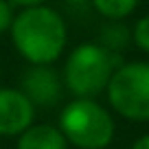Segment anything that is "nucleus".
I'll list each match as a JSON object with an SVG mask.
<instances>
[{
  "label": "nucleus",
  "mask_w": 149,
  "mask_h": 149,
  "mask_svg": "<svg viewBox=\"0 0 149 149\" xmlns=\"http://www.w3.org/2000/svg\"><path fill=\"white\" fill-rule=\"evenodd\" d=\"M9 31L15 51L31 66H53L68 44L64 18L46 5L22 9Z\"/></svg>",
  "instance_id": "obj_1"
},
{
  "label": "nucleus",
  "mask_w": 149,
  "mask_h": 149,
  "mask_svg": "<svg viewBox=\"0 0 149 149\" xmlns=\"http://www.w3.org/2000/svg\"><path fill=\"white\" fill-rule=\"evenodd\" d=\"M121 55H114L99 42H86L70 51L61 68L64 88L74 99H97L105 92L114 70L121 66Z\"/></svg>",
  "instance_id": "obj_2"
},
{
  "label": "nucleus",
  "mask_w": 149,
  "mask_h": 149,
  "mask_svg": "<svg viewBox=\"0 0 149 149\" xmlns=\"http://www.w3.org/2000/svg\"><path fill=\"white\" fill-rule=\"evenodd\" d=\"M68 145L77 149H105L114 140L116 125L107 107L97 99H72L66 103L57 123Z\"/></svg>",
  "instance_id": "obj_3"
},
{
  "label": "nucleus",
  "mask_w": 149,
  "mask_h": 149,
  "mask_svg": "<svg viewBox=\"0 0 149 149\" xmlns=\"http://www.w3.org/2000/svg\"><path fill=\"white\" fill-rule=\"evenodd\" d=\"M110 107L134 123L149 121V61H123L105 90Z\"/></svg>",
  "instance_id": "obj_4"
},
{
  "label": "nucleus",
  "mask_w": 149,
  "mask_h": 149,
  "mask_svg": "<svg viewBox=\"0 0 149 149\" xmlns=\"http://www.w3.org/2000/svg\"><path fill=\"white\" fill-rule=\"evenodd\" d=\"M20 90L33 107H55L64 97V81L53 66H31L22 74Z\"/></svg>",
  "instance_id": "obj_5"
},
{
  "label": "nucleus",
  "mask_w": 149,
  "mask_h": 149,
  "mask_svg": "<svg viewBox=\"0 0 149 149\" xmlns=\"http://www.w3.org/2000/svg\"><path fill=\"white\" fill-rule=\"evenodd\" d=\"M35 121V107L20 88H0V136L18 138Z\"/></svg>",
  "instance_id": "obj_6"
},
{
  "label": "nucleus",
  "mask_w": 149,
  "mask_h": 149,
  "mask_svg": "<svg viewBox=\"0 0 149 149\" xmlns=\"http://www.w3.org/2000/svg\"><path fill=\"white\" fill-rule=\"evenodd\" d=\"M15 149H68V140L57 125L33 123L24 134L18 136Z\"/></svg>",
  "instance_id": "obj_7"
},
{
  "label": "nucleus",
  "mask_w": 149,
  "mask_h": 149,
  "mask_svg": "<svg viewBox=\"0 0 149 149\" xmlns=\"http://www.w3.org/2000/svg\"><path fill=\"white\" fill-rule=\"evenodd\" d=\"M99 44L114 55H121L132 44V29L123 24V20H107L99 31Z\"/></svg>",
  "instance_id": "obj_8"
},
{
  "label": "nucleus",
  "mask_w": 149,
  "mask_h": 149,
  "mask_svg": "<svg viewBox=\"0 0 149 149\" xmlns=\"http://www.w3.org/2000/svg\"><path fill=\"white\" fill-rule=\"evenodd\" d=\"M99 15L105 20H125L138 7V0H90Z\"/></svg>",
  "instance_id": "obj_9"
},
{
  "label": "nucleus",
  "mask_w": 149,
  "mask_h": 149,
  "mask_svg": "<svg viewBox=\"0 0 149 149\" xmlns=\"http://www.w3.org/2000/svg\"><path fill=\"white\" fill-rule=\"evenodd\" d=\"M132 42L136 44V48L149 55V13L138 18L136 24L132 26Z\"/></svg>",
  "instance_id": "obj_10"
},
{
  "label": "nucleus",
  "mask_w": 149,
  "mask_h": 149,
  "mask_svg": "<svg viewBox=\"0 0 149 149\" xmlns=\"http://www.w3.org/2000/svg\"><path fill=\"white\" fill-rule=\"evenodd\" d=\"M13 5L9 0H0V33H5L13 24Z\"/></svg>",
  "instance_id": "obj_11"
},
{
  "label": "nucleus",
  "mask_w": 149,
  "mask_h": 149,
  "mask_svg": "<svg viewBox=\"0 0 149 149\" xmlns=\"http://www.w3.org/2000/svg\"><path fill=\"white\" fill-rule=\"evenodd\" d=\"M11 5H15V7H22V9H29V7H40V5H44L46 0H9Z\"/></svg>",
  "instance_id": "obj_12"
},
{
  "label": "nucleus",
  "mask_w": 149,
  "mask_h": 149,
  "mask_svg": "<svg viewBox=\"0 0 149 149\" xmlns=\"http://www.w3.org/2000/svg\"><path fill=\"white\" fill-rule=\"evenodd\" d=\"M132 149H149V134H143L140 138H136Z\"/></svg>",
  "instance_id": "obj_13"
},
{
  "label": "nucleus",
  "mask_w": 149,
  "mask_h": 149,
  "mask_svg": "<svg viewBox=\"0 0 149 149\" xmlns=\"http://www.w3.org/2000/svg\"><path fill=\"white\" fill-rule=\"evenodd\" d=\"M64 2H68V5H74V7H81V5H86V2H90V0H64Z\"/></svg>",
  "instance_id": "obj_14"
}]
</instances>
